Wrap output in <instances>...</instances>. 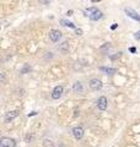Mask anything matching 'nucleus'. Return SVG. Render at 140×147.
Here are the masks:
<instances>
[{
  "mask_svg": "<svg viewBox=\"0 0 140 147\" xmlns=\"http://www.w3.org/2000/svg\"><path fill=\"white\" fill-rule=\"evenodd\" d=\"M16 145V141L10 137H1L0 140V147H14Z\"/></svg>",
  "mask_w": 140,
  "mask_h": 147,
  "instance_id": "f257e3e1",
  "label": "nucleus"
},
{
  "mask_svg": "<svg viewBox=\"0 0 140 147\" xmlns=\"http://www.w3.org/2000/svg\"><path fill=\"white\" fill-rule=\"evenodd\" d=\"M63 92H64L63 86H55L53 92H52V98L53 99H59V98L63 96Z\"/></svg>",
  "mask_w": 140,
  "mask_h": 147,
  "instance_id": "f03ea898",
  "label": "nucleus"
},
{
  "mask_svg": "<svg viewBox=\"0 0 140 147\" xmlns=\"http://www.w3.org/2000/svg\"><path fill=\"white\" fill-rule=\"evenodd\" d=\"M102 82H101V80H98V79H92L90 81V88L92 90V91H98V90H101L102 88Z\"/></svg>",
  "mask_w": 140,
  "mask_h": 147,
  "instance_id": "7ed1b4c3",
  "label": "nucleus"
},
{
  "mask_svg": "<svg viewBox=\"0 0 140 147\" xmlns=\"http://www.w3.org/2000/svg\"><path fill=\"white\" fill-rule=\"evenodd\" d=\"M62 38V32L58 31V30H52L49 32V39L52 42H58L59 39Z\"/></svg>",
  "mask_w": 140,
  "mask_h": 147,
  "instance_id": "20e7f679",
  "label": "nucleus"
},
{
  "mask_svg": "<svg viewBox=\"0 0 140 147\" xmlns=\"http://www.w3.org/2000/svg\"><path fill=\"white\" fill-rule=\"evenodd\" d=\"M89 17H90V20H92V21H98V20H101L102 17H103V12H102L101 10L96 9L93 12H91L89 15Z\"/></svg>",
  "mask_w": 140,
  "mask_h": 147,
  "instance_id": "39448f33",
  "label": "nucleus"
},
{
  "mask_svg": "<svg viewBox=\"0 0 140 147\" xmlns=\"http://www.w3.org/2000/svg\"><path fill=\"white\" fill-rule=\"evenodd\" d=\"M84 134H85L84 129L80 128V126H76V128L73 129V135H74V137L76 140H81L84 137Z\"/></svg>",
  "mask_w": 140,
  "mask_h": 147,
  "instance_id": "423d86ee",
  "label": "nucleus"
},
{
  "mask_svg": "<svg viewBox=\"0 0 140 147\" xmlns=\"http://www.w3.org/2000/svg\"><path fill=\"white\" fill-rule=\"evenodd\" d=\"M124 12L129 16L130 19H133V20H135V21H139L140 22V15L138 14V12H135L134 10H132V9H124Z\"/></svg>",
  "mask_w": 140,
  "mask_h": 147,
  "instance_id": "0eeeda50",
  "label": "nucleus"
},
{
  "mask_svg": "<svg viewBox=\"0 0 140 147\" xmlns=\"http://www.w3.org/2000/svg\"><path fill=\"white\" fill-rule=\"evenodd\" d=\"M97 108L100 110H106L107 109V98L106 97H100L97 101Z\"/></svg>",
  "mask_w": 140,
  "mask_h": 147,
  "instance_id": "6e6552de",
  "label": "nucleus"
},
{
  "mask_svg": "<svg viewBox=\"0 0 140 147\" xmlns=\"http://www.w3.org/2000/svg\"><path fill=\"white\" fill-rule=\"evenodd\" d=\"M19 115V112L17 110H12V112H9L6 115H5V121L9 123V121H11L12 119H15L16 117Z\"/></svg>",
  "mask_w": 140,
  "mask_h": 147,
  "instance_id": "1a4fd4ad",
  "label": "nucleus"
},
{
  "mask_svg": "<svg viewBox=\"0 0 140 147\" xmlns=\"http://www.w3.org/2000/svg\"><path fill=\"white\" fill-rule=\"evenodd\" d=\"M73 90H74V92H76V93H81V92L84 91V87H82V83L81 82H75L74 83V87H73Z\"/></svg>",
  "mask_w": 140,
  "mask_h": 147,
  "instance_id": "9d476101",
  "label": "nucleus"
},
{
  "mask_svg": "<svg viewBox=\"0 0 140 147\" xmlns=\"http://www.w3.org/2000/svg\"><path fill=\"white\" fill-rule=\"evenodd\" d=\"M58 50L62 52V53H66L69 50V43L68 42H63L62 44L58 47Z\"/></svg>",
  "mask_w": 140,
  "mask_h": 147,
  "instance_id": "9b49d317",
  "label": "nucleus"
},
{
  "mask_svg": "<svg viewBox=\"0 0 140 147\" xmlns=\"http://www.w3.org/2000/svg\"><path fill=\"white\" fill-rule=\"evenodd\" d=\"M100 71L105 72V74H108V75H112V74H116L117 70L112 69V68H100Z\"/></svg>",
  "mask_w": 140,
  "mask_h": 147,
  "instance_id": "f8f14e48",
  "label": "nucleus"
},
{
  "mask_svg": "<svg viewBox=\"0 0 140 147\" xmlns=\"http://www.w3.org/2000/svg\"><path fill=\"white\" fill-rule=\"evenodd\" d=\"M60 23L63 25V26H66V27H70V28H76L75 27V25L73 23V22H70V21H68V20H60Z\"/></svg>",
  "mask_w": 140,
  "mask_h": 147,
  "instance_id": "ddd939ff",
  "label": "nucleus"
},
{
  "mask_svg": "<svg viewBox=\"0 0 140 147\" xmlns=\"http://www.w3.org/2000/svg\"><path fill=\"white\" fill-rule=\"evenodd\" d=\"M43 146H44V147H54V143H53L52 140L46 139L44 141H43Z\"/></svg>",
  "mask_w": 140,
  "mask_h": 147,
  "instance_id": "4468645a",
  "label": "nucleus"
},
{
  "mask_svg": "<svg viewBox=\"0 0 140 147\" xmlns=\"http://www.w3.org/2000/svg\"><path fill=\"white\" fill-rule=\"evenodd\" d=\"M30 70H31V66H30V65H25V66L21 69V74H26V72H28Z\"/></svg>",
  "mask_w": 140,
  "mask_h": 147,
  "instance_id": "2eb2a0df",
  "label": "nucleus"
},
{
  "mask_svg": "<svg viewBox=\"0 0 140 147\" xmlns=\"http://www.w3.org/2000/svg\"><path fill=\"white\" fill-rule=\"evenodd\" d=\"M109 48H111V44H109V43H105V45H103V47L101 48V50L103 52L105 49H109Z\"/></svg>",
  "mask_w": 140,
  "mask_h": 147,
  "instance_id": "dca6fc26",
  "label": "nucleus"
},
{
  "mask_svg": "<svg viewBox=\"0 0 140 147\" xmlns=\"http://www.w3.org/2000/svg\"><path fill=\"white\" fill-rule=\"evenodd\" d=\"M75 32H76V34H78V36H81V34L84 33L81 28H75Z\"/></svg>",
  "mask_w": 140,
  "mask_h": 147,
  "instance_id": "f3484780",
  "label": "nucleus"
},
{
  "mask_svg": "<svg viewBox=\"0 0 140 147\" xmlns=\"http://www.w3.org/2000/svg\"><path fill=\"white\" fill-rule=\"evenodd\" d=\"M39 3L43 4V5H47V4H49V3H51V0H39Z\"/></svg>",
  "mask_w": 140,
  "mask_h": 147,
  "instance_id": "a211bd4d",
  "label": "nucleus"
},
{
  "mask_svg": "<svg viewBox=\"0 0 140 147\" xmlns=\"http://www.w3.org/2000/svg\"><path fill=\"white\" fill-rule=\"evenodd\" d=\"M134 38H135V39H140V31H138L135 34H134Z\"/></svg>",
  "mask_w": 140,
  "mask_h": 147,
  "instance_id": "6ab92c4d",
  "label": "nucleus"
},
{
  "mask_svg": "<svg viewBox=\"0 0 140 147\" xmlns=\"http://www.w3.org/2000/svg\"><path fill=\"white\" fill-rule=\"evenodd\" d=\"M31 140H32V136H31V135H27V136H26V142H30Z\"/></svg>",
  "mask_w": 140,
  "mask_h": 147,
  "instance_id": "aec40b11",
  "label": "nucleus"
},
{
  "mask_svg": "<svg viewBox=\"0 0 140 147\" xmlns=\"http://www.w3.org/2000/svg\"><path fill=\"white\" fill-rule=\"evenodd\" d=\"M117 27H118V23H113V25L111 26V28H112V30H116Z\"/></svg>",
  "mask_w": 140,
  "mask_h": 147,
  "instance_id": "412c9836",
  "label": "nucleus"
},
{
  "mask_svg": "<svg viewBox=\"0 0 140 147\" xmlns=\"http://www.w3.org/2000/svg\"><path fill=\"white\" fill-rule=\"evenodd\" d=\"M129 50H130L132 53H135V52H136V48H134V47H132L130 49H129Z\"/></svg>",
  "mask_w": 140,
  "mask_h": 147,
  "instance_id": "4be33fe9",
  "label": "nucleus"
},
{
  "mask_svg": "<svg viewBox=\"0 0 140 147\" xmlns=\"http://www.w3.org/2000/svg\"><path fill=\"white\" fill-rule=\"evenodd\" d=\"M36 114H37V113H36V112H33V113H31V114H28V117H33V115H36Z\"/></svg>",
  "mask_w": 140,
  "mask_h": 147,
  "instance_id": "5701e85b",
  "label": "nucleus"
},
{
  "mask_svg": "<svg viewBox=\"0 0 140 147\" xmlns=\"http://www.w3.org/2000/svg\"><path fill=\"white\" fill-rule=\"evenodd\" d=\"M71 14H73V11H71V10H70V11H68V12H66V15H68V16H70Z\"/></svg>",
  "mask_w": 140,
  "mask_h": 147,
  "instance_id": "b1692460",
  "label": "nucleus"
},
{
  "mask_svg": "<svg viewBox=\"0 0 140 147\" xmlns=\"http://www.w3.org/2000/svg\"><path fill=\"white\" fill-rule=\"evenodd\" d=\"M91 1H92V3H100L101 0H91Z\"/></svg>",
  "mask_w": 140,
  "mask_h": 147,
  "instance_id": "393cba45",
  "label": "nucleus"
},
{
  "mask_svg": "<svg viewBox=\"0 0 140 147\" xmlns=\"http://www.w3.org/2000/svg\"><path fill=\"white\" fill-rule=\"evenodd\" d=\"M59 147H66V146H65V145H63V143H62V145H59Z\"/></svg>",
  "mask_w": 140,
  "mask_h": 147,
  "instance_id": "a878e982",
  "label": "nucleus"
}]
</instances>
